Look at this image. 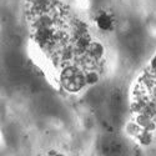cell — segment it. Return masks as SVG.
I'll return each mask as SVG.
<instances>
[{
	"instance_id": "obj_1",
	"label": "cell",
	"mask_w": 156,
	"mask_h": 156,
	"mask_svg": "<svg viewBox=\"0 0 156 156\" xmlns=\"http://www.w3.org/2000/svg\"><path fill=\"white\" fill-rule=\"evenodd\" d=\"M104 53H105V48L104 45L100 43V41H96V40H93L91 44L89 45L87 50H86V56L90 58L91 60L99 62L101 61L102 56H104Z\"/></svg>"
},
{
	"instance_id": "obj_4",
	"label": "cell",
	"mask_w": 156,
	"mask_h": 156,
	"mask_svg": "<svg viewBox=\"0 0 156 156\" xmlns=\"http://www.w3.org/2000/svg\"><path fill=\"white\" fill-rule=\"evenodd\" d=\"M100 80V74L95 69H90L85 71V81L86 85H95Z\"/></svg>"
},
{
	"instance_id": "obj_2",
	"label": "cell",
	"mask_w": 156,
	"mask_h": 156,
	"mask_svg": "<svg viewBox=\"0 0 156 156\" xmlns=\"http://www.w3.org/2000/svg\"><path fill=\"white\" fill-rule=\"evenodd\" d=\"M96 25L98 28L102 31H109L112 28V18L108 14V12L102 11L99 14V16L96 18Z\"/></svg>"
},
{
	"instance_id": "obj_5",
	"label": "cell",
	"mask_w": 156,
	"mask_h": 156,
	"mask_svg": "<svg viewBox=\"0 0 156 156\" xmlns=\"http://www.w3.org/2000/svg\"><path fill=\"white\" fill-rule=\"evenodd\" d=\"M27 2H28V3H31V2H34V0H27Z\"/></svg>"
},
{
	"instance_id": "obj_3",
	"label": "cell",
	"mask_w": 156,
	"mask_h": 156,
	"mask_svg": "<svg viewBox=\"0 0 156 156\" xmlns=\"http://www.w3.org/2000/svg\"><path fill=\"white\" fill-rule=\"evenodd\" d=\"M136 139L139 140V142L141 145L147 146V145L151 144V141H152V133L149 131V130H146V129H141V131L136 136Z\"/></svg>"
}]
</instances>
